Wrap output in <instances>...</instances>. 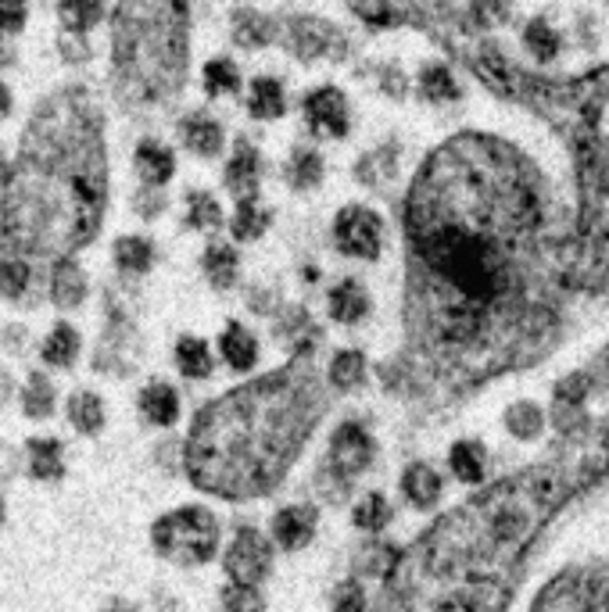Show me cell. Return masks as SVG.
<instances>
[{"mask_svg": "<svg viewBox=\"0 0 609 612\" xmlns=\"http://www.w3.org/2000/svg\"><path fill=\"white\" fill-rule=\"evenodd\" d=\"M420 90L426 101H456L459 97V86L456 80L448 75L445 64H423L420 72Z\"/></svg>", "mask_w": 609, "mask_h": 612, "instance_id": "42", "label": "cell"}, {"mask_svg": "<svg viewBox=\"0 0 609 612\" xmlns=\"http://www.w3.org/2000/svg\"><path fill=\"white\" fill-rule=\"evenodd\" d=\"M137 173H140V179H144L148 187L168 184V179H173V173H176L173 151L162 148V143H154V140H144L137 148Z\"/></svg>", "mask_w": 609, "mask_h": 612, "instance_id": "22", "label": "cell"}, {"mask_svg": "<svg viewBox=\"0 0 609 612\" xmlns=\"http://www.w3.org/2000/svg\"><path fill=\"white\" fill-rule=\"evenodd\" d=\"M223 569L233 584H251V588H258V584L273 573V544H269L262 530L241 527L237 538H233V544L226 549Z\"/></svg>", "mask_w": 609, "mask_h": 612, "instance_id": "10", "label": "cell"}, {"mask_svg": "<svg viewBox=\"0 0 609 612\" xmlns=\"http://www.w3.org/2000/svg\"><path fill=\"white\" fill-rule=\"evenodd\" d=\"M201 80H204V90H209L212 97H219V94H237L241 72H237V64H233L230 58H212L209 64H204Z\"/></svg>", "mask_w": 609, "mask_h": 612, "instance_id": "39", "label": "cell"}, {"mask_svg": "<svg viewBox=\"0 0 609 612\" xmlns=\"http://www.w3.org/2000/svg\"><path fill=\"white\" fill-rule=\"evenodd\" d=\"M391 516H395L391 502H387L384 494L370 491V494H362V498L355 502L352 523H355L359 530H366V533H380V530H387V523H391Z\"/></svg>", "mask_w": 609, "mask_h": 612, "instance_id": "28", "label": "cell"}, {"mask_svg": "<svg viewBox=\"0 0 609 612\" xmlns=\"http://www.w3.org/2000/svg\"><path fill=\"white\" fill-rule=\"evenodd\" d=\"M204 276L215 286V291H226V286L237 283V255L226 244H215L204 251Z\"/></svg>", "mask_w": 609, "mask_h": 612, "instance_id": "36", "label": "cell"}, {"mask_svg": "<svg viewBox=\"0 0 609 612\" xmlns=\"http://www.w3.org/2000/svg\"><path fill=\"white\" fill-rule=\"evenodd\" d=\"M8 395H11V376H8V373H0V405H4V401H8Z\"/></svg>", "mask_w": 609, "mask_h": 612, "instance_id": "51", "label": "cell"}, {"mask_svg": "<svg viewBox=\"0 0 609 612\" xmlns=\"http://www.w3.org/2000/svg\"><path fill=\"white\" fill-rule=\"evenodd\" d=\"M266 223H269V215L255 204V198L237 201V215H233V237H237V240H255L258 233L266 229Z\"/></svg>", "mask_w": 609, "mask_h": 612, "instance_id": "43", "label": "cell"}, {"mask_svg": "<svg viewBox=\"0 0 609 612\" xmlns=\"http://www.w3.org/2000/svg\"><path fill=\"white\" fill-rule=\"evenodd\" d=\"M226 187L237 193V198H255L258 190V151L251 143H237L233 158L226 165Z\"/></svg>", "mask_w": 609, "mask_h": 612, "instance_id": "21", "label": "cell"}, {"mask_svg": "<svg viewBox=\"0 0 609 612\" xmlns=\"http://www.w3.org/2000/svg\"><path fill=\"white\" fill-rule=\"evenodd\" d=\"M219 602H223L226 612H262L266 609V598L258 588H251V584H226L223 595H219Z\"/></svg>", "mask_w": 609, "mask_h": 612, "instance_id": "44", "label": "cell"}, {"mask_svg": "<svg viewBox=\"0 0 609 612\" xmlns=\"http://www.w3.org/2000/svg\"><path fill=\"white\" fill-rule=\"evenodd\" d=\"M11 111V94H8V86H0V119Z\"/></svg>", "mask_w": 609, "mask_h": 612, "instance_id": "53", "label": "cell"}, {"mask_svg": "<svg viewBox=\"0 0 609 612\" xmlns=\"http://www.w3.org/2000/svg\"><path fill=\"white\" fill-rule=\"evenodd\" d=\"M248 108L255 119H280L283 108H288V97H283V86L277 80H255Z\"/></svg>", "mask_w": 609, "mask_h": 612, "instance_id": "34", "label": "cell"}, {"mask_svg": "<svg viewBox=\"0 0 609 612\" xmlns=\"http://www.w3.org/2000/svg\"><path fill=\"white\" fill-rule=\"evenodd\" d=\"M319 179H323V158H319V154L308 151V148L294 151V158L288 165V184L297 187V190H308V187H316Z\"/></svg>", "mask_w": 609, "mask_h": 612, "instance_id": "40", "label": "cell"}, {"mask_svg": "<svg viewBox=\"0 0 609 612\" xmlns=\"http://www.w3.org/2000/svg\"><path fill=\"white\" fill-rule=\"evenodd\" d=\"M233 40H237L241 47H262L273 40V22H269L266 15H258V11L244 8L233 15Z\"/></svg>", "mask_w": 609, "mask_h": 612, "instance_id": "32", "label": "cell"}, {"mask_svg": "<svg viewBox=\"0 0 609 612\" xmlns=\"http://www.w3.org/2000/svg\"><path fill=\"white\" fill-rule=\"evenodd\" d=\"M184 143L201 158H215L223 151V126L209 119V115H190L184 122Z\"/></svg>", "mask_w": 609, "mask_h": 612, "instance_id": "24", "label": "cell"}, {"mask_svg": "<svg viewBox=\"0 0 609 612\" xmlns=\"http://www.w3.org/2000/svg\"><path fill=\"white\" fill-rule=\"evenodd\" d=\"M535 226V190L502 148L459 140L423 173L412 229L426 269L417 344L431 376L420 395H459L524 362L520 251Z\"/></svg>", "mask_w": 609, "mask_h": 612, "instance_id": "1", "label": "cell"}, {"mask_svg": "<svg viewBox=\"0 0 609 612\" xmlns=\"http://www.w3.org/2000/svg\"><path fill=\"white\" fill-rule=\"evenodd\" d=\"M448 466H452V473H456V480H462V484H470V487H481L488 484V470H491V455L488 448L481 445V440H473V437H466V440H456L448 451Z\"/></svg>", "mask_w": 609, "mask_h": 612, "instance_id": "14", "label": "cell"}, {"mask_svg": "<svg viewBox=\"0 0 609 612\" xmlns=\"http://www.w3.org/2000/svg\"><path fill=\"white\" fill-rule=\"evenodd\" d=\"M398 558H401L398 544L395 541H384L380 533H377V538H370L355 552V577H362V580H387L395 573Z\"/></svg>", "mask_w": 609, "mask_h": 612, "instance_id": "16", "label": "cell"}, {"mask_svg": "<svg viewBox=\"0 0 609 612\" xmlns=\"http://www.w3.org/2000/svg\"><path fill=\"white\" fill-rule=\"evenodd\" d=\"M219 351H223L226 366L233 373H248V369H255V362H258L255 333L244 330L241 322H230V327L223 330V337H219Z\"/></svg>", "mask_w": 609, "mask_h": 612, "instance_id": "20", "label": "cell"}, {"mask_svg": "<svg viewBox=\"0 0 609 612\" xmlns=\"http://www.w3.org/2000/svg\"><path fill=\"white\" fill-rule=\"evenodd\" d=\"M530 612H609V563H570L535 595Z\"/></svg>", "mask_w": 609, "mask_h": 612, "instance_id": "7", "label": "cell"}, {"mask_svg": "<svg viewBox=\"0 0 609 612\" xmlns=\"http://www.w3.org/2000/svg\"><path fill=\"white\" fill-rule=\"evenodd\" d=\"M55 384L47 380L44 373H33L30 376V384H25L22 390V409L30 420H47L50 412H55Z\"/></svg>", "mask_w": 609, "mask_h": 612, "instance_id": "37", "label": "cell"}, {"mask_svg": "<svg viewBox=\"0 0 609 612\" xmlns=\"http://www.w3.org/2000/svg\"><path fill=\"white\" fill-rule=\"evenodd\" d=\"M212 351L209 344L201 341V337H179L176 344V369L187 376V380H204V376H212Z\"/></svg>", "mask_w": 609, "mask_h": 612, "instance_id": "25", "label": "cell"}, {"mask_svg": "<svg viewBox=\"0 0 609 612\" xmlns=\"http://www.w3.org/2000/svg\"><path fill=\"white\" fill-rule=\"evenodd\" d=\"M333 240H337V251L341 255L373 262V258L380 255V244H384L380 215L366 204L341 208V212H337V223H333Z\"/></svg>", "mask_w": 609, "mask_h": 612, "instance_id": "9", "label": "cell"}, {"mask_svg": "<svg viewBox=\"0 0 609 612\" xmlns=\"http://www.w3.org/2000/svg\"><path fill=\"white\" fill-rule=\"evenodd\" d=\"M546 412H541V405H535V401H513L510 409H505V429H510V437L516 440H538L541 434H546Z\"/></svg>", "mask_w": 609, "mask_h": 612, "instance_id": "23", "label": "cell"}, {"mask_svg": "<svg viewBox=\"0 0 609 612\" xmlns=\"http://www.w3.org/2000/svg\"><path fill=\"white\" fill-rule=\"evenodd\" d=\"M319 376L288 366L209 401L184 445V470L201 494L255 502L273 494L323 420Z\"/></svg>", "mask_w": 609, "mask_h": 612, "instance_id": "4", "label": "cell"}, {"mask_svg": "<svg viewBox=\"0 0 609 612\" xmlns=\"http://www.w3.org/2000/svg\"><path fill=\"white\" fill-rule=\"evenodd\" d=\"M330 316L344 327H355L370 316V294L359 280H341L330 291Z\"/></svg>", "mask_w": 609, "mask_h": 612, "instance_id": "18", "label": "cell"}, {"mask_svg": "<svg viewBox=\"0 0 609 612\" xmlns=\"http://www.w3.org/2000/svg\"><path fill=\"white\" fill-rule=\"evenodd\" d=\"M151 544L168 563L201 566L219 552V519L204 505H184L151 527Z\"/></svg>", "mask_w": 609, "mask_h": 612, "instance_id": "6", "label": "cell"}, {"mask_svg": "<svg viewBox=\"0 0 609 612\" xmlns=\"http://www.w3.org/2000/svg\"><path fill=\"white\" fill-rule=\"evenodd\" d=\"M473 11L484 25H499L510 15V0H473Z\"/></svg>", "mask_w": 609, "mask_h": 612, "instance_id": "48", "label": "cell"}, {"mask_svg": "<svg viewBox=\"0 0 609 612\" xmlns=\"http://www.w3.org/2000/svg\"><path fill=\"white\" fill-rule=\"evenodd\" d=\"M609 480V420L555 437L546 459L488 480L401 552L380 612H510L555 516Z\"/></svg>", "mask_w": 609, "mask_h": 612, "instance_id": "2", "label": "cell"}, {"mask_svg": "<svg viewBox=\"0 0 609 612\" xmlns=\"http://www.w3.org/2000/svg\"><path fill=\"white\" fill-rule=\"evenodd\" d=\"M105 612H133V609H129L126 602H115V605H108Z\"/></svg>", "mask_w": 609, "mask_h": 612, "instance_id": "54", "label": "cell"}, {"mask_svg": "<svg viewBox=\"0 0 609 612\" xmlns=\"http://www.w3.org/2000/svg\"><path fill=\"white\" fill-rule=\"evenodd\" d=\"M105 15V0H61L58 19L65 25V33H80L86 36Z\"/></svg>", "mask_w": 609, "mask_h": 612, "instance_id": "27", "label": "cell"}, {"mask_svg": "<svg viewBox=\"0 0 609 612\" xmlns=\"http://www.w3.org/2000/svg\"><path fill=\"white\" fill-rule=\"evenodd\" d=\"M442 491H445V480L431 462H412L401 473V494L409 498L412 509H434Z\"/></svg>", "mask_w": 609, "mask_h": 612, "instance_id": "15", "label": "cell"}, {"mask_svg": "<svg viewBox=\"0 0 609 612\" xmlns=\"http://www.w3.org/2000/svg\"><path fill=\"white\" fill-rule=\"evenodd\" d=\"M140 415L151 423V426H173L179 420V395L176 387H168L162 380L148 384L140 390Z\"/></svg>", "mask_w": 609, "mask_h": 612, "instance_id": "19", "label": "cell"}, {"mask_svg": "<svg viewBox=\"0 0 609 612\" xmlns=\"http://www.w3.org/2000/svg\"><path fill=\"white\" fill-rule=\"evenodd\" d=\"M108 201V162L97 108L65 86L36 108L0 204V255L72 258L97 237Z\"/></svg>", "mask_w": 609, "mask_h": 612, "instance_id": "3", "label": "cell"}, {"mask_svg": "<svg viewBox=\"0 0 609 612\" xmlns=\"http://www.w3.org/2000/svg\"><path fill=\"white\" fill-rule=\"evenodd\" d=\"M75 355H80V333H75L69 322H58L50 337L44 341V362L47 366H72Z\"/></svg>", "mask_w": 609, "mask_h": 612, "instance_id": "33", "label": "cell"}, {"mask_svg": "<svg viewBox=\"0 0 609 612\" xmlns=\"http://www.w3.org/2000/svg\"><path fill=\"white\" fill-rule=\"evenodd\" d=\"M30 286H33V262L30 258L0 255V297H8V302H22V297H30Z\"/></svg>", "mask_w": 609, "mask_h": 612, "instance_id": "26", "label": "cell"}, {"mask_svg": "<svg viewBox=\"0 0 609 612\" xmlns=\"http://www.w3.org/2000/svg\"><path fill=\"white\" fill-rule=\"evenodd\" d=\"M595 395V380L588 369L581 373H566L552 390V409H549V426L555 437H570L581 434V429L592 426L588 415V398Z\"/></svg>", "mask_w": 609, "mask_h": 612, "instance_id": "8", "label": "cell"}, {"mask_svg": "<svg viewBox=\"0 0 609 612\" xmlns=\"http://www.w3.org/2000/svg\"><path fill=\"white\" fill-rule=\"evenodd\" d=\"M176 0H122L115 15V72L126 97H159L179 69Z\"/></svg>", "mask_w": 609, "mask_h": 612, "instance_id": "5", "label": "cell"}, {"mask_svg": "<svg viewBox=\"0 0 609 612\" xmlns=\"http://www.w3.org/2000/svg\"><path fill=\"white\" fill-rule=\"evenodd\" d=\"M592 380H595V390H609V344L595 355V362L588 366Z\"/></svg>", "mask_w": 609, "mask_h": 612, "instance_id": "49", "label": "cell"}, {"mask_svg": "<svg viewBox=\"0 0 609 612\" xmlns=\"http://www.w3.org/2000/svg\"><path fill=\"white\" fill-rule=\"evenodd\" d=\"M50 302L58 308H75L86 302V276L72 258H61L50 266Z\"/></svg>", "mask_w": 609, "mask_h": 612, "instance_id": "17", "label": "cell"}, {"mask_svg": "<svg viewBox=\"0 0 609 612\" xmlns=\"http://www.w3.org/2000/svg\"><path fill=\"white\" fill-rule=\"evenodd\" d=\"M316 527H319V505L302 502V505H288V509H280L273 516V527L269 530H273V541L283 552H302L313 544Z\"/></svg>", "mask_w": 609, "mask_h": 612, "instance_id": "13", "label": "cell"}, {"mask_svg": "<svg viewBox=\"0 0 609 612\" xmlns=\"http://www.w3.org/2000/svg\"><path fill=\"white\" fill-rule=\"evenodd\" d=\"M115 262H119V269L129 272V276H140V272H148L154 262V247L148 237H122V240H115Z\"/></svg>", "mask_w": 609, "mask_h": 612, "instance_id": "35", "label": "cell"}, {"mask_svg": "<svg viewBox=\"0 0 609 612\" xmlns=\"http://www.w3.org/2000/svg\"><path fill=\"white\" fill-rule=\"evenodd\" d=\"M524 47H527V55H530V58H538V61H552V58L563 50L560 30H555V25H552L549 19H535V22H527V30H524Z\"/></svg>", "mask_w": 609, "mask_h": 612, "instance_id": "30", "label": "cell"}, {"mask_svg": "<svg viewBox=\"0 0 609 612\" xmlns=\"http://www.w3.org/2000/svg\"><path fill=\"white\" fill-rule=\"evenodd\" d=\"M8 179H11V165L4 158V151H0V187H8Z\"/></svg>", "mask_w": 609, "mask_h": 612, "instance_id": "52", "label": "cell"}, {"mask_svg": "<svg viewBox=\"0 0 609 612\" xmlns=\"http://www.w3.org/2000/svg\"><path fill=\"white\" fill-rule=\"evenodd\" d=\"M223 223V208L212 198V193H201L194 190L187 198V226L190 229H215Z\"/></svg>", "mask_w": 609, "mask_h": 612, "instance_id": "41", "label": "cell"}, {"mask_svg": "<svg viewBox=\"0 0 609 612\" xmlns=\"http://www.w3.org/2000/svg\"><path fill=\"white\" fill-rule=\"evenodd\" d=\"M162 208H165V198H162V193H154L151 187L137 198V212H140V215H148V219H151V215H159Z\"/></svg>", "mask_w": 609, "mask_h": 612, "instance_id": "50", "label": "cell"}, {"mask_svg": "<svg viewBox=\"0 0 609 612\" xmlns=\"http://www.w3.org/2000/svg\"><path fill=\"white\" fill-rule=\"evenodd\" d=\"M305 122L316 137L341 140L348 133V97L337 86H319L305 97Z\"/></svg>", "mask_w": 609, "mask_h": 612, "instance_id": "12", "label": "cell"}, {"mask_svg": "<svg viewBox=\"0 0 609 612\" xmlns=\"http://www.w3.org/2000/svg\"><path fill=\"white\" fill-rule=\"evenodd\" d=\"M69 423L80 429V434H97V429L105 426V405H101V398L97 395H72Z\"/></svg>", "mask_w": 609, "mask_h": 612, "instance_id": "38", "label": "cell"}, {"mask_svg": "<svg viewBox=\"0 0 609 612\" xmlns=\"http://www.w3.org/2000/svg\"><path fill=\"white\" fill-rule=\"evenodd\" d=\"M327 40H330V33H327V25H316V22H302L294 30V50L302 58H319L323 50H327Z\"/></svg>", "mask_w": 609, "mask_h": 612, "instance_id": "46", "label": "cell"}, {"mask_svg": "<svg viewBox=\"0 0 609 612\" xmlns=\"http://www.w3.org/2000/svg\"><path fill=\"white\" fill-rule=\"evenodd\" d=\"M330 609L333 612H366L370 609V595H366V588H362V580L348 577V580L337 584L333 595H330Z\"/></svg>", "mask_w": 609, "mask_h": 612, "instance_id": "45", "label": "cell"}, {"mask_svg": "<svg viewBox=\"0 0 609 612\" xmlns=\"http://www.w3.org/2000/svg\"><path fill=\"white\" fill-rule=\"evenodd\" d=\"M0 527H4V498H0Z\"/></svg>", "mask_w": 609, "mask_h": 612, "instance_id": "55", "label": "cell"}, {"mask_svg": "<svg viewBox=\"0 0 609 612\" xmlns=\"http://www.w3.org/2000/svg\"><path fill=\"white\" fill-rule=\"evenodd\" d=\"M30 470L36 480H61V440L55 437H33L30 440Z\"/></svg>", "mask_w": 609, "mask_h": 612, "instance_id": "29", "label": "cell"}, {"mask_svg": "<svg viewBox=\"0 0 609 612\" xmlns=\"http://www.w3.org/2000/svg\"><path fill=\"white\" fill-rule=\"evenodd\" d=\"M373 455H377V445H373V434L366 429L362 420H344L333 429L330 437V455H327V470H333L337 476L355 480L373 466Z\"/></svg>", "mask_w": 609, "mask_h": 612, "instance_id": "11", "label": "cell"}, {"mask_svg": "<svg viewBox=\"0 0 609 612\" xmlns=\"http://www.w3.org/2000/svg\"><path fill=\"white\" fill-rule=\"evenodd\" d=\"M330 384L337 390H359L366 384V355L362 351H337L330 362Z\"/></svg>", "mask_w": 609, "mask_h": 612, "instance_id": "31", "label": "cell"}, {"mask_svg": "<svg viewBox=\"0 0 609 612\" xmlns=\"http://www.w3.org/2000/svg\"><path fill=\"white\" fill-rule=\"evenodd\" d=\"M25 25V0H0V36L19 33Z\"/></svg>", "mask_w": 609, "mask_h": 612, "instance_id": "47", "label": "cell"}]
</instances>
